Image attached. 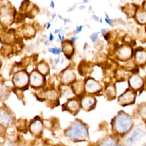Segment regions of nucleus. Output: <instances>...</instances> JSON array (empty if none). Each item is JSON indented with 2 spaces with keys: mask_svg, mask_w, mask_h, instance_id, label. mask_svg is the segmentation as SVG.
<instances>
[{
  "mask_svg": "<svg viewBox=\"0 0 146 146\" xmlns=\"http://www.w3.org/2000/svg\"><path fill=\"white\" fill-rule=\"evenodd\" d=\"M134 125L133 117L123 111H119L112 120V127L118 135H125L131 131Z\"/></svg>",
  "mask_w": 146,
  "mask_h": 146,
  "instance_id": "nucleus-1",
  "label": "nucleus"
},
{
  "mask_svg": "<svg viewBox=\"0 0 146 146\" xmlns=\"http://www.w3.org/2000/svg\"><path fill=\"white\" fill-rule=\"evenodd\" d=\"M64 134L74 141H85L89 137L88 128L82 120L76 119L65 130Z\"/></svg>",
  "mask_w": 146,
  "mask_h": 146,
  "instance_id": "nucleus-2",
  "label": "nucleus"
},
{
  "mask_svg": "<svg viewBox=\"0 0 146 146\" xmlns=\"http://www.w3.org/2000/svg\"><path fill=\"white\" fill-rule=\"evenodd\" d=\"M85 94L88 95H96L101 92L103 86L101 83L94 78L88 77L84 80Z\"/></svg>",
  "mask_w": 146,
  "mask_h": 146,
  "instance_id": "nucleus-3",
  "label": "nucleus"
},
{
  "mask_svg": "<svg viewBox=\"0 0 146 146\" xmlns=\"http://www.w3.org/2000/svg\"><path fill=\"white\" fill-rule=\"evenodd\" d=\"M137 96V92L131 89L127 88L117 99L118 104L123 107L131 105L135 103Z\"/></svg>",
  "mask_w": 146,
  "mask_h": 146,
  "instance_id": "nucleus-4",
  "label": "nucleus"
},
{
  "mask_svg": "<svg viewBox=\"0 0 146 146\" xmlns=\"http://www.w3.org/2000/svg\"><path fill=\"white\" fill-rule=\"evenodd\" d=\"M133 50L132 47L129 44H123L119 46L115 50V56L116 59L121 62H127L133 57Z\"/></svg>",
  "mask_w": 146,
  "mask_h": 146,
  "instance_id": "nucleus-5",
  "label": "nucleus"
},
{
  "mask_svg": "<svg viewBox=\"0 0 146 146\" xmlns=\"http://www.w3.org/2000/svg\"><path fill=\"white\" fill-rule=\"evenodd\" d=\"M145 128L142 126L136 127L128 136L125 140L127 146H131L137 143L145 134Z\"/></svg>",
  "mask_w": 146,
  "mask_h": 146,
  "instance_id": "nucleus-6",
  "label": "nucleus"
},
{
  "mask_svg": "<svg viewBox=\"0 0 146 146\" xmlns=\"http://www.w3.org/2000/svg\"><path fill=\"white\" fill-rule=\"evenodd\" d=\"M128 83L129 88L136 92L144 89V80L137 73H133L129 76Z\"/></svg>",
  "mask_w": 146,
  "mask_h": 146,
  "instance_id": "nucleus-7",
  "label": "nucleus"
},
{
  "mask_svg": "<svg viewBox=\"0 0 146 146\" xmlns=\"http://www.w3.org/2000/svg\"><path fill=\"white\" fill-rule=\"evenodd\" d=\"M97 101L94 95L85 94L80 98V104L82 110L85 111H90L96 107Z\"/></svg>",
  "mask_w": 146,
  "mask_h": 146,
  "instance_id": "nucleus-8",
  "label": "nucleus"
},
{
  "mask_svg": "<svg viewBox=\"0 0 146 146\" xmlns=\"http://www.w3.org/2000/svg\"><path fill=\"white\" fill-rule=\"evenodd\" d=\"M64 110L74 115H76L80 111V98L76 96H72L69 98L66 103L63 105Z\"/></svg>",
  "mask_w": 146,
  "mask_h": 146,
  "instance_id": "nucleus-9",
  "label": "nucleus"
},
{
  "mask_svg": "<svg viewBox=\"0 0 146 146\" xmlns=\"http://www.w3.org/2000/svg\"><path fill=\"white\" fill-rule=\"evenodd\" d=\"M133 62L135 65L143 67L146 65V50L142 48H137L133 50Z\"/></svg>",
  "mask_w": 146,
  "mask_h": 146,
  "instance_id": "nucleus-10",
  "label": "nucleus"
},
{
  "mask_svg": "<svg viewBox=\"0 0 146 146\" xmlns=\"http://www.w3.org/2000/svg\"><path fill=\"white\" fill-rule=\"evenodd\" d=\"M76 80V75L75 71L71 68H67L61 72L60 81L63 84H71Z\"/></svg>",
  "mask_w": 146,
  "mask_h": 146,
  "instance_id": "nucleus-11",
  "label": "nucleus"
},
{
  "mask_svg": "<svg viewBox=\"0 0 146 146\" xmlns=\"http://www.w3.org/2000/svg\"><path fill=\"white\" fill-rule=\"evenodd\" d=\"M71 88L74 95L76 97L80 98L84 95V81L83 80H76L71 84Z\"/></svg>",
  "mask_w": 146,
  "mask_h": 146,
  "instance_id": "nucleus-12",
  "label": "nucleus"
},
{
  "mask_svg": "<svg viewBox=\"0 0 146 146\" xmlns=\"http://www.w3.org/2000/svg\"><path fill=\"white\" fill-rule=\"evenodd\" d=\"M62 51L68 59L71 58L75 52L74 44L70 40H64L62 41Z\"/></svg>",
  "mask_w": 146,
  "mask_h": 146,
  "instance_id": "nucleus-13",
  "label": "nucleus"
},
{
  "mask_svg": "<svg viewBox=\"0 0 146 146\" xmlns=\"http://www.w3.org/2000/svg\"><path fill=\"white\" fill-rule=\"evenodd\" d=\"M103 92L104 95L108 100H112L116 97V87L114 84L109 83L105 87Z\"/></svg>",
  "mask_w": 146,
  "mask_h": 146,
  "instance_id": "nucleus-14",
  "label": "nucleus"
},
{
  "mask_svg": "<svg viewBox=\"0 0 146 146\" xmlns=\"http://www.w3.org/2000/svg\"><path fill=\"white\" fill-rule=\"evenodd\" d=\"M139 6L133 3H127L122 7L123 11L129 18H134Z\"/></svg>",
  "mask_w": 146,
  "mask_h": 146,
  "instance_id": "nucleus-15",
  "label": "nucleus"
},
{
  "mask_svg": "<svg viewBox=\"0 0 146 146\" xmlns=\"http://www.w3.org/2000/svg\"><path fill=\"white\" fill-rule=\"evenodd\" d=\"M134 18L139 25H146V12L142 8L139 7L137 9Z\"/></svg>",
  "mask_w": 146,
  "mask_h": 146,
  "instance_id": "nucleus-16",
  "label": "nucleus"
},
{
  "mask_svg": "<svg viewBox=\"0 0 146 146\" xmlns=\"http://www.w3.org/2000/svg\"><path fill=\"white\" fill-rule=\"evenodd\" d=\"M115 138L112 136H108L103 139L98 144V146H115L116 144Z\"/></svg>",
  "mask_w": 146,
  "mask_h": 146,
  "instance_id": "nucleus-17",
  "label": "nucleus"
},
{
  "mask_svg": "<svg viewBox=\"0 0 146 146\" xmlns=\"http://www.w3.org/2000/svg\"><path fill=\"white\" fill-rule=\"evenodd\" d=\"M137 113L145 121H146V102L140 104L137 107Z\"/></svg>",
  "mask_w": 146,
  "mask_h": 146,
  "instance_id": "nucleus-18",
  "label": "nucleus"
},
{
  "mask_svg": "<svg viewBox=\"0 0 146 146\" xmlns=\"http://www.w3.org/2000/svg\"><path fill=\"white\" fill-rule=\"evenodd\" d=\"M42 129V124L40 121L36 120L35 123H33L31 125V131L33 133L38 134Z\"/></svg>",
  "mask_w": 146,
  "mask_h": 146,
  "instance_id": "nucleus-19",
  "label": "nucleus"
},
{
  "mask_svg": "<svg viewBox=\"0 0 146 146\" xmlns=\"http://www.w3.org/2000/svg\"><path fill=\"white\" fill-rule=\"evenodd\" d=\"M11 123V118L6 113L0 114V124L3 126L9 125Z\"/></svg>",
  "mask_w": 146,
  "mask_h": 146,
  "instance_id": "nucleus-20",
  "label": "nucleus"
},
{
  "mask_svg": "<svg viewBox=\"0 0 146 146\" xmlns=\"http://www.w3.org/2000/svg\"><path fill=\"white\" fill-rule=\"evenodd\" d=\"M60 87H60V92H61V94L63 95V96H70L71 94L74 95L72 91L71 90V86H69L68 85L63 84Z\"/></svg>",
  "mask_w": 146,
  "mask_h": 146,
  "instance_id": "nucleus-21",
  "label": "nucleus"
},
{
  "mask_svg": "<svg viewBox=\"0 0 146 146\" xmlns=\"http://www.w3.org/2000/svg\"><path fill=\"white\" fill-rule=\"evenodd\" d=\"M127 71L123 68L117 69L116 72V78L120 81H122L125 79V77H127Z\"/></svg>",
  "mask_w": 146,
  "mask_h": 146,
  "instance_id": "nucleus-22",
  "label": "nucleus"
},
{
  "mask_svg": "<svg viewBox=\"0 0 146 146\" xmlns=\"http://www.w3.org/2000/svg\"><path fill=\"white\" fill-rule=\"evenodd\" d=\"M137 37L139 40L141 42H146V32L145 30H143V29L139 30V32H137Z\"/></svg>",
  "mask_w": 146,
  "mask_h": 146,
  "instance_id": "nucleus-23",
  "label": "nucleus"
},
{
  "mask_svg": "<svg viewBox=\"0 0 146 146\" xmlns=\"http://www.w3.org/2000/svg\"><path fill=\"white\" fill-rule=\"evenodd\" d=\"M39 70L43 74H47L48 72L49 68L46 63H40L39 65Z\"/></svg>",
  "mask_w": 146,
  "mask_h": 146,
  "instance_id": "nucleus-24",
  "label": "nucleus"
},
{
  "mask_svg": "<svg viewBox=\"0 0 146 146\" xmlns=\"http://www.w3.org/2000/svg\"><path fill=\"white\" fill-rule=\"evenodd\" d=\"M48 51L54 55H59L60 54L62 51V48H57V47H53V48H50L48 49Z\"/></svg>",
  "mask_w": 146,
  "mask_h": 146,
  "instance_id": "nucleus-25",
  "label": "nucleus"
},
{
  "mask_svg": "<svg viewBox=\"0 0 146 146\" xmlns=\"http://www.w3.org/2000/svg\"><path fill=\"white\" fill-rule=\"evenodd\" d=\"M99 32H95V33H94L91 34V35L90 36V38H91L92 42H94L96 40V39H98V36L99 35Z\"/></svg>",
  "mask_w": 146,
  "mask_h": 146,
  "instance_id": "nucleus-26",
  "label": "nucleus"
},
{
  "mask_svg": "<svg viewBox=\"0 0 146 146\" xmlns=\"http://www.w3.org/2000/svg\"><path fill=\"white\" fill-rule=\"evenodd\" d=\"M105 21H106V22L107 23H108V24H109V25H111V24L112 23V22H113L112 19H110L107 14H106Z\"/></svg>",
  "mask_w": 146,
  "mask_h": 146,
  "instance_id": "nucleus-27",
  "label": "nucleus"
},
{
  "mask_svg": "<svg viewBox=\"0 0 146 146\" xmlns=\"http://www.w3.org/2000/svg\"><path fill=\"white\" fill-rule=\"evenodd\" d=\"M141 8L146 12V1H144L143 2Z\"/></svg>",
  "mask_w": 146,
  "mask_h": 146,
  "instance_id": "nucleus-28",
  "label": "nucleus"
},
{
  "mask_svg": "<svg viewBox=\"0 0 146 146\" xmlns=\"http://www.w3.org/2000/svg\"><path fill=\"white\" fill-rule=\"evenodd\" d=\"M76 32H77V33H80V32L82 31V26H77L76 28Z\"/></svg>",
  "mask_w": 146,
  "mask_h": 146,
  "instance_id": "nucleus-29",
  "label": "nucleus"
},
{
  "mask_svg": "<svg viewBox=\"0 0 146 146\" xmlns=\"http://www.w3.org/2000/svg\"><path fill=\"white\" fill-rule=\"evenodd\" d=\"M76 39H77V38H76V36H73V37H72V38H71V39H70V41H71L73 44H74V43L76 42Z\"/></svg>",
  "mask_w": 146,
  "mask_h": 146,
  "instance_id": "nucleus-30",
  "label": "nucleus"
},
{
  "mask_svg": "<svg viewBox=\"0 0 146 146\" xmlns=\"http://www.w3.org/2000/svg\"><path fill=\"white\" fill-rule=\"evenodd\" d=\"M53 39H54V35L52 33H50V36H49V40L50 42H51L52 40H53Z\"/></svg>",
  "mask_w": 146,
  "mask_h": 146,
  "instance_id": "nucleus-31",
  "label": "nucleus"
},
{
  "mask_svg": "<svg viewBox=\"0 0 146 146\" xmlns=\"http://www.w3.org/2000/svg\"><path fill=\"white\" fill-rule=\"evenodd\" d=\"M50 6L52 7V8H54L55 7V5H54V3L53 1H51V3H50Z\"/></svg>",
  "mask_w": 146,
  "mask_h": 146,
  "instance_id": "nucleus-32",
  "label": "nucleus"
},
{
  "mask_svg": "<svg viewBox=\"0 0 146 146\" xmlns=\"http://www.w3.org/2000/svg\"><path fill=\"white\" fill-rule=\"evenodd\" d=\"M144 80V90L146 91V78Z\"/></svg>",
  "mask_w": 146,
  "mask_h": 146,
  "instance_id": "nucleus-33",
  "label": "nucleus"
},
{
  "mask_svg": "<svg viewBox=\"0 0 146 146\" xmlns=\"http://www.w3.org/2000/svg\"><path fill=\"white\" fill-rule=\"evenodd\" d=\"M50 26H51V24H50V23H48V24H47V29H48L49 27H50Z\"/></svg>",
  "mask_w": 146,
  "mask_h": 146,
  "instance_id": "nucleus-34",
  "label": "nucleus"
},
{
  "mask_svg": "<svg viewBox=\"0 0 146 146\" xmlns=\"http://www.w3.org/2000/svg\"><path fill=\"white\" fill-rule=\"evenodd\" d=\"M115 146H121V145H120V144H116Z\"/></svg>",
  "mask_w": 146,
  "mask_h": 146,
  "instance_id": "nucleus-35",
  "label": "nucleus"
},
{
  "mask_svg": "<svg viewBox=\"0 0 146 146\" xmlns=\"http://www.w3.org/2000/svg\"><path fill=\"white\" fill-rule=\"evenodd\" d=\"M144 146H146V143H145V144H144Z\"/></svg>",
  "mask_w": 146,
  "mask_h": 146,
  "instance_id": "nucleus-36",
  "label": "nucleus"
},
{
  "mask_svg": "<svg viewBox=\"0 0 146 146\" xmlns=\"http://www.w3.org/2000/svg\"><path fill=\"white\" fill-rule=\"evenodd\" d=\"M145 32H146V27H145Z\"/></svg>",
  "mask_w": 146,
  "mask_h": 146,
  "instance_id": "nucleus-37",
  "label": "nucleus"
},
{
  "mask_svg": "<svg viewBox=\"0 0 146 146\" xmlns=\"http://www.w3.org/2000/svg\"><path fill=\"white\" fill-rule=\"evenodd\" d=\"M57 146H64V145H57Z\"/></svg>",
  "mask_w": 146,
  "mask_h": 146,
  "instance_id": "nucleus-38",
  "label": "nucleus"
}]
</instances>
